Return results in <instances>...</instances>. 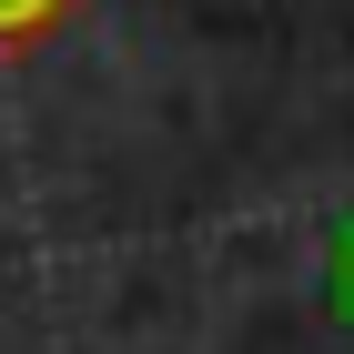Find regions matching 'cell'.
<instances>
[{"instance_id": "cell-1", "label": "cell", "mask_w": 354, "mask_h": 354, "mask_svg": "<svg viewBox=\"0 0 354 354\" xmlns=\"http://www.w3.org/2000/svg\"><path fill=\"white\" fill-rule=\"evenodd\" d=\"M82 0H0V51H30V41H51Z\"/></svg>"}, {"instance_id": "cell-2", "label": "cell", "mask_w": 354, "mask_h": 354, "mask_svg": "<svg viewBox=\"0 0 354 354\" xmlns=\"http://www.w3.org/2000/svg\"><path fill=\"white\" fill-rule=\"evenodd\" d=\"M334 304H344V314H354V233H344V243H334Z\"/></svg>"}]
</instances>
